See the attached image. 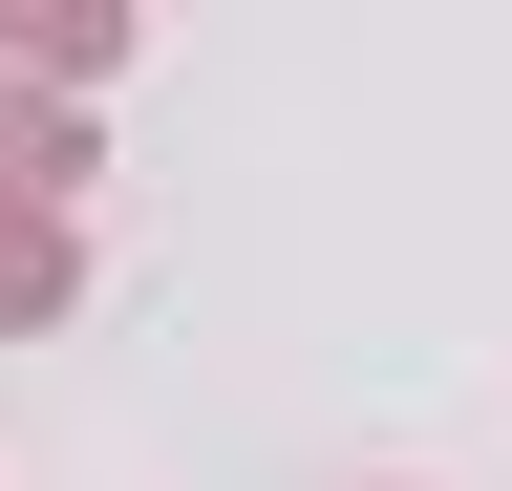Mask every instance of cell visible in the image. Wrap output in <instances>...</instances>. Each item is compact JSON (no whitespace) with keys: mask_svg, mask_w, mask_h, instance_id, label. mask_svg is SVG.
<instances>
[{"mask_svg":"<svg viewBox=\"0 0 512 491\" xmlns=\"http://www.w3.org/2000/svg\"><path fill=\"white\" fill-rule=\"evenodd\" d=\"M64 278H86V257H64V214L0 193V321H64Z\"/></svg>","mask_w":512,"mask_h":491,"instance_id":"cell-1","label":"cell"}]
</instances>
